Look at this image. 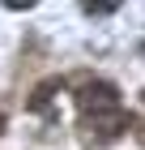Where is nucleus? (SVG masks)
<instances>
[{"label":"nucleus","mask_w":145,"mask_h":150,"mask_svg":"<svg viewBox=\"0 0 145 150\" xmlns=\"http://www.w3.org/2000/svg\"><path fill=\"white\" fill-rule=\"evenodd\" d=\"M0 133H4V112H0Z\"/></svg>","instance_id":"1"}]
</instances>
